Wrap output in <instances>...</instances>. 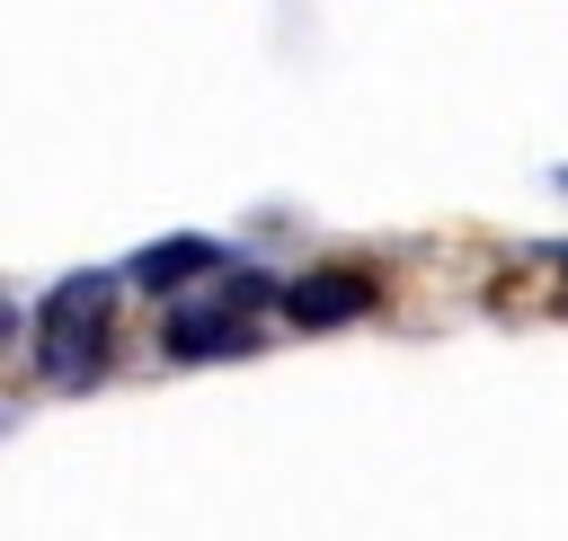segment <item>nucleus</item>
Here are the masks:
<instances>
[{
	"label": "nucleus",
	"instance_id": "nucleus-3",
	"mask_svg": "<svg viewBox=\"0 0 568 541\" xmlns=\"http://www.w3.org/2000/svg\"><path fill=\"white\" fill-rule=\"evenodd\" d=\"M169 355L204 364V355H248V319L240 310H178L169 319Z\"/></svg>",
	"mask_w": 568,
	"mask_h": 541
},
{
	"label": "nucleus",
	"instance_id": "nucleus-2",
	"mask_svg": "<svg viewBox=\"0 0 568 541\" xmlns=\"http://www.w3.org/2000/svg\"><path fill=\"white\" fill-rule=\"evenodd\" d=\"M284 310H293L302 328H337V319L373 310V275H355V266H320V275L284 284Z\"/></svg>",
	"mask_w": 568,
	"mask_h": 541
},
{
	"label": "nucleus",
	"instance_id": "nucleus-1",
	"mask_svg": "<svg viewBox=\"0 0 568 541\" xmlns=\"http://www.w3.org/2000/svg\"><path fill=\"white\" fill-rule=\"evenodd\" d=\"M36 337H44V372H53L62 390L98 381V364H106V275H71V284H53Z\"/></svg>",
	"mask_w": 568,
	"mask_h": 541
},
{
	"label": "nucleus",
	"instance_id": "nucleus-5",
	"mask_svg": "<svg viewBox=\"0 0 568 541\" xmlns=\"http://www.w3.org/2000/svg\"><path fill=\"white\" fill-rule=\"evenodd\" d=\"M559 266H568V248H559Z\"/></svg>",
	"mask_w": 568,
	"mask_h": 541
},
{
	"label": "nucleus",
	"instance_id": "nucleus-4",
	"mask_svg": "<svg viewBox=\"0 0 568 541\" xmlns=\"http://www.w3.org/2000/svg\"><path fill=\"white\" fill-rule=\"evenodd\" d=\"M204 266H222V248H213V239H151L124 275H133V284H151V293H169V284H186V275H204Z\"/></svg>",
	"mask_w": 568,
	"mask_h": 541
},
{
	"label": "nucleus",
	"instance_id": "nucleus-6",
	"mask_svg": "<svg viewBox=\"0 0 568 541\" xmlns=\"http://www.w3.org/2000/svg\"><path fill=\"white\" fill-rule=\"evenodd\" d=\"M559 186H568V169H559Z\"/></svg>",
	"mask_w": 568,
	"mask_h": 541
}]
</instances>
